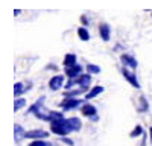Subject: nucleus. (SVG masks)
<instances>
[{"mask_svg": "<svg viewBox=\"0 0 152 146\" xmlns=\"http://www.w3.org/2000/svg\"><path fill=\"white\" fill-rule=\"evenodd\" d=\"M50 131H52L53 134H56V136H59V137H66L69 132H72V129L67 123V119L50 122Z\"/></svg>", "mask_w": 152, "mask_h": 146, "instance_id": "obj_1", "label": "nucleus"}, {"mask_svg": "<svg viewBox=\"0 0 152 146\" xmlns=\"http://www.w3.org/2000/svg\"><path fill=\"white\" fill-rule=\"evenodd\" d=\"M59 107L64 111H70V110H76L78 107H82V101L78 97H64V101L59 102Z\"/></svg>", "mask_w": 152, "mask_h": 146, "instance_id": "obj_2", "label": "nucleus"}, {"mask_svg": "<svg viewBox=\"0 0 152 146\" xmlns=\"http://www.w3.org/2000/svg\"><path fill=\"white\" fill-rule=\"evenodd\" d=\"M122 75H123V78L128 81L134 88H140V82H138V79H137V76H135V73H134L132 70H129L128 67H125V66H123V69H122Z\"/></svg>", "mask_w": 152, "mask_h": 146, "instance_id": "obj_3", "label": "nucleus"}, {"mask_svg": "<svg viewBox=\"0 0 152 146\" xmlns=\"http://www.w3.org/2000/svg\"><path fill=\"white\" fill-rule=\"evenodd\" d=\"M81 113L85 116V117H90L91 120H97L99 117H97V110H96V107L94 105H91V104H82V107H81Z\"/></svg>", "mask_w": 152, "mask_h": 146, "instance_id": "obj_4", "label": "nucleus"}, {"mask_svg": "<svg viewBox=\"0 0 152 146\" xmlns=\"http://www.w3.org/2000/svg\"><path fill=\"white\" fill-rule=\"evenodd\" d=\"M64 79H66L64 75H55V76H52V78L49 79V88L52 90V91L59 90L62 85H64Z\"/></svg>", "mask_w": 152, "mask_h": 146, "instance_id": "obj_5", "label": "nucleus"}, {"mask_svg": "<svg viewBox=\"0 0 152 146\" xmlns=\"http://www.w3.org/2000/svg\"><path fill=\"white\" fill-rule=\"evenodd\" d=\"M46 137H49V132L44 129H31V131H26V134H24V139H31V140L46 139Z\"/></svg>", "mask_w": 152, "mask_h": 146, "instance_id": "obj_6", "label": "nucleus"}, {"mask_svg": "<svg viewBox=\"0 0 152 146\" xmlns=\"http://www.w3.org/2000/svg\"><path fill=\"white\" fill-rule=\"evenodd\" d=\"M120 61H122V64H123L125 67H128V69H131V70L137 69V66H138L137 59H135L132 55H128V53H122V55H120Z\"/></svg>", "mask_w": 152, "mask_h": 146, "instance_id": "obj_7", "label": "nucleus"}, {"mask_svg": "<svg viewBox=\"0 0 152 146\" xmlns=\"http://www.w3.org/2000/svg\"><path fill=\"white\" fill-rule=\"evenodd\" d=\"M64 73H66V76H67L69 79H75V78H78V76L82 75V66L75 64V66H72V67H66Z\"/></svg>", "mask_w": 152, "mask_h": 146, "instance_id": "obj_8", "label": "nucleus"}, {"mask_svg": "<svg viewBox=\"0 0 152 146\" xmlns=\"http://www.w3.org/2000/svg\"><path fill=\"white\" fill-rule=\"evenodd\" d=\"M99 35H100V38H102L104 41H110V38H111V28H110V24L100 23L99 24Z\"/></svg>", "mask_w": 152, "mask_h": 146, "instance_id": "obj_9", "label": "nucleus"}, {"mask_svg": "<svg viewBox=\"0 0 152 146\" xmlns=\"http://www.w3.org/2000/svg\"><path fill=\"white\" fill-rule=\"evenodd\" d=\"M104 87L102 85H96V87H93V88H90L87 91V94H85V101H90V99H93V97H96V96H99L100 93H104Z\"/></svg>", "mask_w": 152, "mask_h": 146, "instance_id": "obj_10", "label": "nucleus"}, {"mask_svg": "<svg viewBox=\"0 0 152 146\" xmlns=\"http://www.w3.org/2000/svg\"><path fill=\"white\" fill-rule=\"evenodd\" d=\"M76 82H78L79 87H90V84H91V75L90 73H85V75H81L76 78Z\"/></svg>", "mask_w": 152, "mask_h": 146, "instance_id": "obj_11", "label": "nucleus"}, {"mask_svg": "<svg viewBox=\"0 0 152 146\" xmlns=\"http://www.w3.org/2000/svg\"><path fill=\"white\" fill-rule=\"evenodd\" d=\"M44 101H46V97H44V96H41L40 99H37V102L28 108L26 114H34V113H35V111H38L40 108H43V107H44Z\"/></svg>", "mask_w": 152, "mask_h": 146, "instance_id": "obj_12", "label": "nucleus"}, {"mask_svg": "<svg viewBox=\"0 0 152 146\" xmlns=\"http://www.w3.org/2000/svg\"><path fill=\"white\" fill-rule=\"evenodd\" d=\"M67 123H69V126H70L72 131H79L82 128V122H81L79 117H69L67 119Z\"/></svg>", "mask_w": 152, "mask_h": 146, "instance_id": "obj_13", "label": "nucleus"}, {"mask_svg": "<svg viewBox=\"0 0 152 146\" xmlns=\"http://www.w3.org/2000/svg\"><path fill=\"white\" fill-rule=\"evenodd\" d=\"M137 102H138V105H137V111H138V113H146L148 110H149V104H148V101H146L145 96H140Z\"/></svg>", "mask_w": 152, "mask_h": 146, "instance_id": "obj_14", "label": "nucleus"}, {"mask_svg": "<svg viewBox=\"0 0 152 146\" xmlns=\"http://www.w3.org/2000/svg\"><path fill=\"white\" fill-rule=\"evenodd\" d=\"M64 67H72L75 64H78V58H76V53H67L64 56Z\"/></svg>", "mask_w": 152, "mask_h": 146, "instance_id": "obj_15", "label": "nucleus"}, {"mask_svg": "<svg viewBox=\"0 0 152 146\" xmlns=\"http://www.w3.org/2000/svg\"><path fill=\"white\" fill-rule=\"evenodd\" d=\"M88 90V87H79V88H76V90H67L64 93V97H78L79 94L85 93Z\"/></svg>", "mask_w": 152, "mask_h": 146, "instance_id": "obj_16", "label": "nucleus"}, {"mask_svg": "<svg viewBox=\"0 0 152 146\" xmlns=\"http://www.w3.org/2000/svg\"><path fill=\"white\" fill-rule=\"evenodd\" d=\"M23 93H26V85H24L23 82H15V85H14V96L20 97Z\"/></svg>", "mask_w": 152, "mask_h": 146, "instance_id": "obj_17", "label": "nucleus"}, {"mask_svg": "<svg viewBox=\"0 0 152 146\" xmlns=\"http://www.w3.org/2000/svg\"><path fill=\"white\" fill-rule=\"evenodd\" d=\"M78 36H79V40H82V41H88L90 40V32H88V29L85 26L78 28Z\"/></svg>", "mask_w": 152, "mask_h": 146, "instance_id": "obj_18", "label": "nucleus"}, {"mask_svg": "<svg viewBox=\"0 0 152 146\" xmlns=\"http://www.w3.org/2000/svg\"><path fill=\"white\" fill-rule=\"evenodd\" d=\"M14 132H15V142L17 143H20V140L24 139V134H26V131L21 128V125H15L14 126Z\"/></svg>", "mask_w": 152, "mask_h": 146, "instance_id": "obj_19", "label": "nucleus"}, {"mask_svg": "<svg viewBox=\"0 0 152 146\" xmlns=\"http://www.w3.org/2000/svg\"><path fill=\"white\" fill-rule=\"evenodd\" d=\"M49 116H50V122L66 119V117H64V113H61V111H49Z\"/></svg>", "mask_w": 152, "mask_h": 146, "instance_id": "obj_20", "label": "nucleus"}, {"mask_svg": "<svg viewBox=\"0 0 152 146\" xmlns=\"http://www.w3.org/2000/svg\"><path fill=\"white\" fill-rule=\"evenodd\" d=\"M142 134H143V128H142V125H137V126L131 131L129 137H131V139H135V137H140Z\"/></svg>", "mask_w": 152, "mask_h": 146, "instance_id": "obj_21", "label": "nucleus"}, {"mask_svg": "<svg viewBox=\"0 0 152 146\" xmlns=\"http://www.w3.org/2000/svg\"><path fill=\"white\" fill-rule=\"evenodd\" d=\"M87 72L90 73V75H97V73H100V67L96 66V64H87Z\"/></svg>", "mask_w": 152, "mask_h": 146, "instance_id": "obj_22", "label": "nucleus"}, {"mask_svg": "<svg viewBox=\"0 0 152 146\" xmlns=\"http://www.w3.org/2000/svg\"><path fill=\"white\" fill-rule=\"evenodd\" d=\"M24 105H26V99H23V97H17L15 102H14V111H18V110H21Z\"/></svg>", "mask_w": 152, "mask_h": 146, "instance_id": "obj_23", "label": "nucleus"}, {"mask_svg": "<svg viewBox=\"0 0 152 146\" xmlns=\"http://www.w3.org/2000/svg\"><path fill=\"white\" fill-rule=\"evenodd\" d=\"M28 146H52V145L44 142V139H38V140H32Z\"/></svg>", "mask_w": 152, "mask_h": 146, "instance_id": "obj_24", "label": "nucleus"}, {"mask_svg": "<svg viewBox=\"0 0 152 146\" xmlns=\"http://www.w3.org/2000/svg\"><path fill=\"white\" fill-rule=\"evenodd\" d=\"M75 85H78V82H76V78L75 79H70L69 82L64 84V88L66 90H72V87H75Z\"/></svg>", "mask_w": 152, "mask_h": 146, "instance_id": "obj_25", "label": "nucleus"}, {"mask_svg": "<svg viewBox=\"0 0 152 146\" xmlns=\"http://www.w3.org/2000/svg\"><path fill=\"white\" fill-rule=\"evenodd\" d=\"M61 142L66 143V145H69V146H73V145H75L73 140H70V139H67V137H61Z\"/></svg>", "mask_w": 152, "mask_h": 146, "instance_id": "obj_26", "label": "nucleus"}, {"mask_svg": "<svg viewBox=\"0 0 152 146\" xmlns=\"http://www.w3.org/2000/svg\"><path fill=\"white\" fill-rule=\"evenodd\" d=\"M81 21H82V24H84V26L87 28L88 26V24H90V20H88L85 15H81Z\"/></svg>", "mask_w": 152, "mask_h": 146, "instance_id": "obj_27", "label": "nucleus"}, {"mask_svg": "<svg viewBox=\"0 0 152 146\" xmlns=\"http://www.w3.org/2000/svg\"><path fill=\"white\" fill-rule=\"evenodd\" d=\"M20 14H21V9H15V11H14V15H15V17H18Z\"/></svg>", "mask_w": 152, "mask_h": 146, "instance_id": "obj_28", "label": "nucleus"}, {"mask_svg": "<svg viewBox=\"0 0 152 146\" xmlns=\"http://www.w3.org/2000/svg\"><path fill=\"white\" fill-rule=\"evenodd\" d=\"M46 69H47V70H50V69H52V70H56V66H47Z\"/></svg>", "mask_w": 152, "mask_h": 146, "instance_id": "obj_29", "label": "nucleus"}, {"mask_svg": "<svg viewBox=\"0 0 152 146\" xmlns=\"http://www.w3.org/2000/svg\"><path fill=\"white\" fill-rule=\"evenodd\" d=\"M149 137H151V143H152V126H151V129H149Z\"/></svg>", "mask_w": 152, "mask_h": 146, "instance_id": "obj_30", "label": "nucleus"}, {"mask_svg": "<svg viewBox=\"0 0 152 146\" xmlns=\"http://www.w3.org/2000/svg\"><path fill=\"white\" fill-rule=\"evenodd\" d=\"M151 15H152V11H151Z\"/></svg>", "mask_w": 152, "mask_h": 146, "instance_id": "obj_31", "label": "nucleus"}]
</instances>
